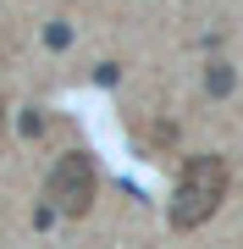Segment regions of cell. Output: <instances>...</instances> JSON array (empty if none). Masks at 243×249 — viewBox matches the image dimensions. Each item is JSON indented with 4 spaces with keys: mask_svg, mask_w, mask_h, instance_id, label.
Instances as JSON below:
<instances>
[{
    "mask_svg": "<svg viewBox=\"0 0 243 249\" xmlns=\"http://www.w3.org/2000/svg\"><path fill=\"white\" fill-rule=\"evenodd\" d=\"M221 199H227V160L221 155H188L182 178H177V194H171V227L177 232L205 227L221 211Z\"/></svg>",
    "mask_w": 243,
    "mask_h": 249,
    "instance_id": "6da1fadb",
    "label": "cell"
},
{
    "mask_svg": "<svg viewBox=\"0 0 243 249\" xmlns=\"http://www.w3.org/2000/svg\"><path fill=\"white\" fill-rule=\"evenodd\" d=\"M99 194V172L83 150H66L61 160L50 166V183H45V199L55 216H89V205Z\"/></svg>",
    "mask_w": 243,
    "mask_h": 249,
    "instance_id": "7a4b0ae2",
    "label": "cell"
},
{
    "mask_svg": "<svg viewBox=\"0 0 243 249\" xmlns=\"http://www.w3.org/2000/svg\"><path fill=\"white\" fill-rule=\"evenodd\" d=\"M205 83H210V94H227V89H232V67H221V61H216Z\"/></svg>",
    "mask_w": 243,
    "mask_h": 249,
    "instance_id": "3957f363",
    "label": "cell"
}]
</instances>
